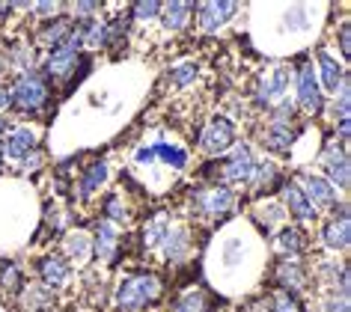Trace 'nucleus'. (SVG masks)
<instances>
[{
    "label": "nucleus",
    "instance_id": "35",
    "mask_svg": "<svg viewBox=\"0 0 351 312\" xmlns=\"http://www.w3.org/2000/svg\"><path fill=\"white\" fill-rule=\"evenodd\" d=\"M10 104H12V90H10V86L0 83V110H6Z\"/></svg>",
    "mask_w": 351,
    "mask_h": 312
},
{
    "label": "nucleus",
    "instance_id": "41",
    "mask_svg": "<svg viewBox=\"0 0 351 312\" xmlns=\"http://www.w3.org/2000/svg\"><path fill=\"white\" fill-rule=\"evenodd\" d=\"M0 131H3V122H0Z\"/></svg>",
    "mask_w": 351,
    "mask_h": 312
},
{
    "label": "nucleus",
    "instance_id": "2",
    "mask_svg": "<svg viewBox=\"0 0 351 312\" xmlns=\"http://www.w3.org/2000/svg\"><path fill=\"white\" fill-rule=\"evenodd\" d=\"M45 95H48L45 81H42L39 75H33V72L21 75L19 81H15V86H12V101L19 104L21 110H36V107H42Z\"/></svg>",
    "mask_w": 351,
    "mask_h": 312
},
{
    "label": "nucleus",
    "instance_id": "26",
    "mask_svg": "<svg viewBox=\"0 0 351 312\" xmlns=\"http://www.w3.org/2000/svg\"><path fill=\"white\" fill-rule=\"evenodd\" d=\"M277 244L283 247L289 256H298V253H301V235H298V229H292V226L280 232V235H277Z\"/></svg>",
    "mask_w": 351,
    "mask_h": 312
},
{
    "label": "nucleus",
    "instance_id": "17",
    "mask_svg": "<svg viewBox=\"0 0 351 312\" xmlns=\"http://www.w3.org/2000/svg\"><path fill=\"white\" fill-rule=\"evenodd\" d=\"M319 66H322V81H324V90H330V92H337L339 86H342V66L333 60L330 54H324V51H319Z\"/></svg>",
    "mask_w": 351,
    "mask_h": 312
},
{
    "label": "nucleus",
    "instance_id": "32",
    "mask_svg": "<svg viewBox=\"0 0 351 312\" xmlns=\"http://www.w3.org/2000/svg\"><path fill=\"white\" fill-rule=\"evenodd\" d=\"M161 12V3H137L134 6V18H152Z\"/></svg>",
    "mask_w": 351,
    "mask_h": 312
},
{
    "label": "nucleus",
    "instance_id": "14",
    "mask_svg": "<svg viewBox=\"0 0 351 312\" xmlns=\"http://www.w3.org/2000/svg\"><path fill=\"white\" fill-rule=\"evenodd\" d=\"M39 271H42V280L48 285H63L69 280V262L60 256H45L39 265Z\"/></svg>",
    "mask_w": 351,
    "mask_h": 312
},
{
    "label": "nucleus",
    "instance_id": "13",
    "mask_svg": "<svg viewBox=\"0 0 351 312\" xmlns=\"http://www.w3.org/2000/svg\"><path fill=\"white\" fill-rule=\"evenodd\" d=\"M283 199H286L289 211H292L295 218H301V220H313V218H315V208H313L310 203H306L304 190L298 187V185H286V190H283Z\"/></svg>",
    "mask_w": 351,
    "mask_h": 312
},
{
    "label": "nucleus",
    "instance_id": "5",
    "mask_svg": "<svg viewBox=\"0 0 351 312\" xmlns=\"http://www.w3.org/2000/svg\"><path fill=\"white\" fill-rule=\"evenodd\" d=\"M253 170H256V161H253L250 149L247 146H235L232 158L223 167V179L235 181V185H247V181H253Z\"/></svg>",
    "mask_w": 351,
    "mask_h": 312
},
{
    "label": "nucleus",
    "instance_id": "29",
    "mask_svg": "<svg viewBox=\"0 0 351 312\" xmlns=\"http://www.w3.org/2000/svg\"><path fill=\"white\" fill-rule=\"evenodd\" d=\"M69 253H72L77 262H84V259L90 256V241H86L84 235H72L69 238Z\"/></svg>",
    "mask_w": 351,
    "mask_h": 312
},
{
    "label": "nucleus",
    "instance_id": "7",
    "mask_svg": "<svg viewBox=\"0 0 351 312\" xmlns=\"http://www.w3.org/2000/svg\"><path fill=\"white\" fill-rule=\"evenodd\" d=\"M239 3H230V0H221V3H199L197 12H199V27L203 30H217L223 27L226 21L235 15Z\"/></svg>",
    "mask_w": 351,
    "mask_h": 312
},
{
    "label": "nucleus",
    "instance_id": "10",
    "mask_svg": "<svg viewBox=\"0 0 351 312\" xmlns=\"http://www.w3.org/2000/svg\"><path fill=\"white\" fill-rule=\"evenodd\" d=\"M324 167H328V176H330V185L333 187H348V155L346 149H337V146H330L328 152H324Z\"/></svg>",
    "mask_w": 351,
    "mask_h": 312
},
{
    "label": "nucleus",
    "instance_id": "11",
    "mask_svg": "<svg viewBox=\"0 0 351 312\" xmlns=\"http://www.w3.org/2000/svg\"><path fill=\"white\" fill-rule=\"evenodd\" d=\"M348 241H351V220H348V211L342 208L339 220L328 223V229H324V244L333 250H346Z\"/></svg>",
    "mask_w": 351,
    "mask_h": 312
},
{
    "label": "nucleus",
    "instance_id": "19",
    "mask_svg": "<svg viewBox=\"0 0 351 312\" xmlns=\"http://www.w3.org/2000/svg\"><path fill=\"white\" fill-rule=\"evenodd\" d=\"M152 155H158V158H164L170 167L176 170H182L188 164V155L185 149H179V146H170V143H164V140H155L152 143Z\"/></svg>",
    "mask_w": 351,
    "mask_h": 312
},
{
    "label": "nucleus",
    "instance_id": "28",
    "mask_svg": "<svg viewBox=\"0 0 351 312\" xmlns=\"http://www.w3.org/2000/svg\"><path fill=\"white\" fill-rule=\"evenodd\" d=\"M241 259H244V247H241V241H226V247H223V268H235V265H241Z\"/></svg>",
    "mask_w": 351,
    "mask_h": 312
},
{
    "label": "nucleus",
    "instance_id": "37",
    "mask_svg": "<svg viewBox=\"0 0 351 312\" xmlns=\"http://www.w3.org/2000/svg\"><path fill=\"white\" fill-rule=\"evenodd\" d=\"M339 45H342V54L348 57V24H342V30H339Z\"/></svg>",
    "mask_w": 351,
    "mask_h": 312
},
{
    "label": "nucleus",
    "instance_id": "3",
    "mask_svg": "<svg viewBox=\"0 0 351 312\" xmlns=\"http://www.w3.org/2000/svg\"><path fill=\"white\" fill-rule=\"evenodd\" d=\"M289 90V68L286 66H274L271 72H265L259 77V86H256V99L259 104H280L283 95Z\"/></svg>",
    "mask_w": 351,
    "mask_h": 312
},
{
    "label": "nucleus",
    "instance_id": "21",
    "mask_svg": "<svg viewBox=\"0 0 351 312\" xmlns=\"http://www.w3.org/2000/svg\"><path fill=\"white\" fill-rule=\"evenodd\" d=\"M262 143H265L268 149H289V143H292V131H289L286 122H274L271 125V131L262 137Z\"/></svg>",
    "mask_w": 351,
    "mask_h": 312
},
{
    "label": "nucleus",
    "instance_id": "4",
    "mask_svg": "<svg viewBox=\"0 0 351 312\" xmlns=\"http://www.w3.org/2000/svg\"><path fill=\"white\" fill-rule=\"evenodd\" d=\"M298 101L313 116L322 110V90H319V81H315L313 63H304L301 72H298Z\"/></svg>",
    "mask_w": 351,
    "mask_h": 312
},
{
    "label": "nucleus",
    "instance_id": "20",
    "mask_svg": "<svg viewBox=\"0 0 351 312\" xmlns=\"http://www.w3.org/2000/svg\"><path fill=\"white\" fill-rule=\"evenodd\" d=\"M104 179H108V164H104V161H95L93 167L86 170V176L81 179V196H90Z\"/></svg>",
    "mask_w": 351,
    "mask_h": 312
},
{
    "label": "nucleus",
    "instance_id": "30",
    "mask_svg": "<svg viewBox=\"0 0 351 312\" xmlns=\"http://www.w3.org/2000/svg\"><path fill=\"white\" fill-rule=\"evenodd\" d=\"M0 276H3V283L6 289H19V280H21V274H19V268H15L12 262H3V268H0Z\"/></svg>",
    "mask_w": 351,
    "mask_h": 312
},
{
    "label": "nucleus",
    "instance_id": "6",
    "mask_svg": "<svg viewBox=\"0 0 351 312\" xmlns=\"http://www.w3.org/2000/svg\"><path fill=\"white\" fill-rule=\"evenodd\" d=\"M232 143H235V128H232L230 119H223V116H217L215 122L203 131V149L212 152V155L226 152Z\"/></svg>",
    "mask_w": 351,
    "mask_h": 312
},
{
    "label": "nucleus",
    "instance_id": "15",
    "mask_svg": "<svg viewBox=\"0 0 351 312\" xmlns=\"http://www.w3.org/2000/svg\"><path fill=\"white\" fill-rule=\"evenodd\" d=\"M33 146H36V137H33V131H27V128H15V131L10 134V140H6V152H10L12 158L24 161L33 152Z\"/></svg>",
    "mask_w": 351,
    "mask_h": 312
},
{
    "label": "nucleus",
    "instance_id": "22",
    "mask_svg": "<svg viewBox=\"0 0 351 312\" xmlns=\"http://www.w3.org/2000/svg\"><path fill=\"white\" fill-rule=\"evenodd\" d=\"M69 33H72V21L60 18L54 27H48L45 33H42V42H45V45H51V48H57V45H63V42H66Z\"/></svg>",
    "mask_w": 351,
    "mask_h": 312
},
{
    "label": "nucleus",
    "instance_id": "16",
    "mask_svg": "<svg viewBox=\"0 0 351 312\" xmlns=\"http://www.w3.org/2000/svg\"><path fill=\"white\" fill-rule=\"evenodd\" d=\"M117 226H113L110 220H99V226H95V250H99L101 259H110L113 250H117Z\"/></svg>",
    "mask_w": 351,
    "mask_h": 312
},
{
    "label": "nucleus",
    "instance_id": "8",
    "mask_svg": "<svg viewBox=\"0 0 351 312\" xmlns=\"http://www.w3.org/2000/svg\"><path fill=\"white\" fill-rule=\"evenodd\" d=\"M235 203V194L230 187H208V190H199L197 194V205L208 214H226Z\"/></svg>",
    "mask_w": 351,
    "mask_h": 312
},
{
    "label": "nucleus",
    "instance_id": "27",
    "mask_svg": "<svg viewBox=\"0 0 351 312\" xmlns=\"http://www.w3.org/2000/svg\"><path fill=\"white\" fill-rule=\"evenodd\" d=\"M176 312H206V298H203V291H188L185 298L179 300Z\"/></svg>",
    "mask_w": 351,
    "mask_h": 312
},
{
    "label": "nucleus",
    "instance_id": "31",
    "mask_svg": "<svg viewBox=\"0 0 351 312\" xmlns=\"http://www.w3.org/2000/svg\"><path fill=\"white\" fill-rule=\"evenodd\" d=\"M277 176V170H274V164H256V170H253V181H256V185H268L271 179Z\"/></svg>",
    "mask_w": 351,
    "mask_h": 312
},
{
    "label": "nucleus",
    "instance_id": "33",
    "mask_svg": "<svg viewBox=\"0 0 351 312\" xmlns=\"http://www.w3.org/2000/svg\"><path fill=\"white\" fill-rule=\"evenodd\" d=\"M108 218L110 220H122V218H125V208L119 205V199H108Z\"/></svg>",
    "mask_w": 351,
    "mask_h": 312
},
{
    "label": "nucleus",
    "instance_id": "39",
    "mask_svg": "<svg viewBox=\"0 0 351 312\" xmlns=\"http://www.w3.org/2000/svg\"><path fill=\"white\" fill-rule=\"evenodd\" d=\"M75 10L77 12H95V10H99V3H77Z\"/></svg>",
    "mask_w": 351,
    "mask_h": 312
},
{
    "label": "nucleus",
    "instance_id": "23",
    "mask_svg": "<svg viewBox=\"0 0 351 312\" xmlns=\"http://www.w3.org/2000/svg\"><path fill=\"white\" fill-rule=\"evenodd\" d=\"M81 36H84L86 45H101V42H108V27H104L101 21L81 24Z\"/></svg>",
    "mask_w": 351,
    "mask_h": 312
},
{
    "label": "nucleus",
    "instance_id": "36",
    "mask_svg": "<svg viewBox=\"0 0 351 312\" xmlns=\"http://www.w3.org/2000/svg\"><path fill=\"white\" fill-rule=\"evenodd\" d=\"M324 312H348V300H346V298L330 300V303H328V309H324Z\"/></svg>",
    "mask_w": 351,
    "mask_h": 312
},
{
    "label": "nucleus",
    "instance_id": "12",
    "mask_svg": "<svg viewBox=\"0 0 351 312\" xmlns=\"http://www.w3.org/2000/svg\"><path fill=\"white\" fill-rule=\"evenodd\" d=\"M158 250H161L167 259H182L188 253V235L182 229H176V226H167L161 241H158Z\"/></svg>",
    "mask_w": 351,
    "mask_h": 312
},
{
    "label": "nucleus",
    "instance_id": "25",
    "mask_svg": "<svg viewBox=\"0 0 351 312\" xmlns=\"http://www.w3.org/2000/svg\"><path fill=\"white\" fill-rule=\"evenodd\" d=\"M280 283H283L286 289H301V285H304V271L295 262L283 265V268H280Z\"/></svg>",
    "mask_w": 351,
    "mask_h": 312
},
{
    "label": "nucleus",
    "instance_id": "24",
    "mask_svg": "<svg viewBox=\"0 0 351 312\" xmlns=\"http://www.w3.org/2000/svg\"><path fill=\"white\" fill-rule=\"evenodd\" d=\"M194 77H197V63H191V60H188V63H179L170 72V83L173 86H188Z\"/></svg>",
    "mask_w": 351,
    "mask_h": 312
},
{
    "label": "nucleus",
    "instance_id": "18",
    "mask_svg": "<svg viewBox=\"0 0 351 312\" xmlns=\"http://www.w3.org/2000/svg\"><path fill=\"white\" fill-rule=\"evenodd\" d=\"M161 10H164V27L167 30H182L194 6L191 3H167V6H161Z\"/></svg>",
    "mask_w": 351,
    "mask_h": 312
},
{
    "label": "nucleus",
    "instance_id": "9",
    "mask_svg": "<svg viewBox=\"0 0 351 312\" xmlns=\"http://www.w3.org/2000/svg\"><path fill=\"white\" fill-rule=\"evenodd\" d=\"M301 185H304V196L310 205L328 208V205L337 203V190H333L330 181H324L319 176H306V179H301Z\"/></svg>",
    "mask_w": 351,
    "mask_h": 312
},
{
    "label": "nucleus",
    "instance_id": "34",
    "mask_svg": "<svg viewBox=\"0 0 351 312\" xmlns=\"http://www.w3.org/2000/svg\"><path fill=\"white\" fill-rule=\"evenodd\" d=\"M274 312H298V307L292 303V298H277L274 300Z\"/></svg>",
    "mask_w": 351,
    "mask_h": 312
},
{
    "label": "nucleus",
    "instance_id": "38",
    "mask_svg": "<svg viewBox=\"0 0 351 312\" xmlns=\"http://www.w3.org/2000/svg\"><path fill=\"white\" fill-rule=\"evenodd\" d=\"M36 12L39 15H54L57 12V3H36Z\"/></svg>",
    "mask_w": 351,
    "mask_h": 312
},
{
    "label": "nucleus",
    "instance_id": "40",
    "mask_svg": "<svg viewBox=\"0 0 351 312\" xmlns=\"http://www.w3.org/2000/svg\"><path fill=\"white\" fill-rule=\"evenodd\" d=\"M0 170H3V149H0Z\"/></svg>",
    "mask_w": 351,
    "mask_h": 312
},
{
    "label": "nucleus",
    "instance_id": "1",
    "mask_svg": "<svg viewBox=\"0 0 351 312\" xmlns=\"http://www.w3.org/2000/svg\"><path fill=\"white\" fill-rule=\"evenodd\" d=\"M158 291H161V285H158L155 276H149V274L128 276L117 291V303H119V309H140L146 303H152L158 298Z\"/></svg>",
    "mask_w": 351,
    "mask_h": 312
}]
</instances>
